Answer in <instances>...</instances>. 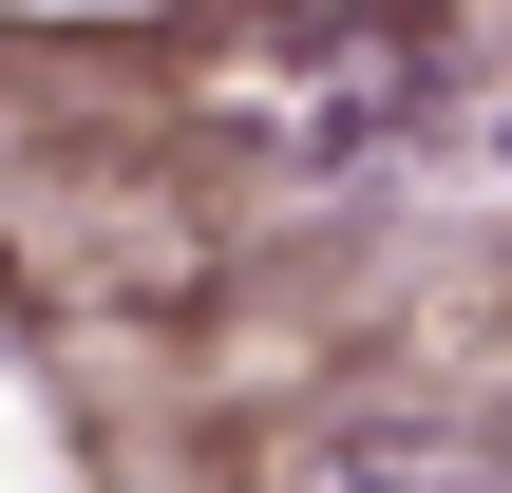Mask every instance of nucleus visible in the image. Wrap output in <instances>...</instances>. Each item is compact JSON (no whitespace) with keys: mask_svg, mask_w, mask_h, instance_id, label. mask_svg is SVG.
Wrapping results in <instances>:
<instances>
[{"mask_svg":"<svg viewBox=\"0 0 512 493\" xmlns=\"http://www.w3.org/2000/svg\"><path fill=\"white\" fill-rule=\"evenodd\" d=\"M418 114H437V57L399 19H361V0H266L209 57V133L266 152V171H304V190H361Z\"/></svg>","mask_w":512,"mask_h":493,"instance_id":"nucleus-1","label":"nucleus"},{"mask_svg":"<svg viewBox=\"0 0 512 493\" xmlns=\"http://www.w3.org/2000/svg\"><path fill=\"white\" fill-rule=\"evenodd\" d=\"M247 493H475L456 437H399V418H342V437H285Z\"/></svg>","mask_w":512,"mask_h":493,"instance_id":"nucleus-2","label":"nucleus"},{"mask_svg":"<svg viewBox=\"0 0 512 493\" xmlns=\"http://www.w3.org/2000/svg\"><path fill=\"white\" fill-rule=\"evenodd\" d=\"M494 190H512V114H494Z\"/></svg>","mask_w":512,"mask_h":493,"instance_id":"nucleus-3","label":"nucleus"}]
</instances>
